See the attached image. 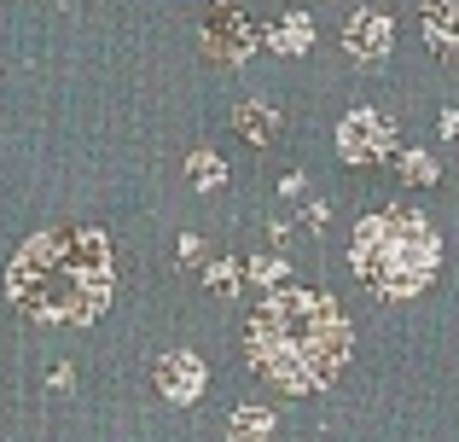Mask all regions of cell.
Listing matches in <instances>:
<instances>
[{
  "mask_svg": "<svg viewBox=\"0 0 459 442\" xmlns=\"http://www.w3.org/2000/svg\"><path fill=\"white\" fill-rule=\"evenodd\" d=\"M349 262H355L360 285L390 303L419 297L437 280L442 262V238L419 210H378V216H360L355 238H349Z\"/></svg>",
  "mask_w": 459,
  "mask_h": 442,
  "instance_id": "obj_3",
  "label": "cell"
},
{
  "mask_svg": "<svg viewBox=\"0 0 459 442\" xmlns=\"http://www.w3.org/2000/svg\"><path fill=\"white\" fill-rule=\"evenodd\" d=\"M395 169H402V181H413V186H437L442 181V169H437V158H430V152H402V158H395Z\"/></svg>",
  "mask_w": 459,
  "mask_h": 442,
  "instance_id": "obj_13",
  "label": "cell"
},
{
  "mask_svg": "<svg viewBox=\"0 0 459 442\" xmlns=\"http://www.w3.org/2000/svg\"><path fill=\"white\" fill-rule=\"evenodd\" d=\"M419 23H425L430 53H437V58H448V65H459V0H425Z\"/></svg>",
  "mask_w": 459,
  "mask_h": 442,
  "instance_id": "obj_8",
  "label": "cell"
},
{
  "mask_svg": "<svg viewBox=\"0 0 459 442\" xmlns=\"http://www.w3.org/2000/svg\"><path fill=\"white\" fill-rule=\"evenodd\" d=\"M343 53L355 58V65H384V58L395 53V18L390 12H355V18L343 23Z\"/></svg>",
  "mask_w": 459,
  "mask_h": 442,
  "instance_id": "obj_6",
  "label": "cell"
},
{
  "mask_svg": "<svg viewBox=\"0 0 459 442\" xmlns=\"http://www.w3.org/2000/svg\"><path fill=\"white\" fill-rule=\"evenodd\" d=\"M268 47H273V53H285V58L308 53V47H314V18H308V12H285V18L268 30Z\"/></svg>",
  "mask_w": 459,
  "mask_h": 442,
  "instance_id": "obj_10",
  "label": "cell"
},
{
  "mask_svg": "<svg viewBox=\"0 0 459 442\" xmlns=\"http://www.w3.org/2000/svg\"><path fill=\"white\" fill-rule=\"evenodd\" d=\"M442 140H459V111H454V105L442 111Z\"/></svg>",
  "mask_w": 459,
  "mask_h": 442,
  "instance_id": "obj_16",
  "label": "cell"
},
{
  "mask_svg": "<svg viewBox=\"0 0 459 442\" xmlns=\"http://www.w3.org/2000/svg\"><path fill=\"white\" fill-rule=\"evenodd\" d=\"M337 158L343 163H390L395 158V123L378 105H355L337 123Z\"/></svg>",
  "mask_w": 459,
  "mask_h": 442,
  "instance_id": "obj_4",
  "label": "cell"
},
{
  "mask_svg": "<svg viewBox=\"0 0 459 442\" xmlns=\"http://www.w3.org/2000/svg\"><path fill=\"white\" fill-rule=\"evenodd\" d=\"M204 285H210L215 297H238L245 291V268H238V262H210V268H204Z\"/></svg>",
  "mask_w": 459,
  "mask_h": 442,
  "instance_id": "obj_14",
  "label": "cell"
},
{
  "mask_svg": "<svg viewBox=\"0 0 459 442\" xmlns=\"http://www.w3.org/2000/svg\"><path fill=\"white\" fill-rule=\"evenodd\" d=\"M111 291H117L111 238L82 221L41 227L6 262L12 308L41 320V326H93L111 308Z\"/></svg>",
  "mask_w": 459,
  "mask_h": 442,
  "instance_id": "obj_1",
  "label": "cell"
},
{
  "mask_svg": "<svg viewBox=\"0 0 459 442\" xmlns=\"http://www.w3.org/2000/svg\"><path fill=\"white\" fill-rule=\"evenodd\" d=\"M245 350L268 385L314 396V390L337 385L349 361V315L337 308L332 291H308V285H285L256 303L245 326Z\"/></svg>",
  "mask_w": 459,
  "mask_h": 442,
  "instance_id": "obj_2",
  "label": "cell"
},
{
  "mask_svg": "<svg viewBox=\"0 0 459 442\" xmlns=\"http://www.w3.org/2000/svg\"><path fill=\"white\" fill-rule=\"evenodd\" d=\"M233 128L250 140V146H268V140H280V111H273V105H262V100H245L233 111Z\"/></svg>",
  "mask_w": 459,
  "mask_h": 442,
  "instance_id": "obj_9",
  "label": "cell"
},
{
  "mask_svg": "<svg viewBox=\"0 0 459 442\" xmlns=\"http://www.w3.org/2000/svg\"><path fill=\"white\" fill-rule=\"evenodd\" d=\"M256 41H262L256 23H250L245 12H233L227 0H215L210 18H204V53L221 58V65H245V58L256 53Z\"/></svg>",
  "mask_w": 459,
  "mask_h": 442,
  "instance_id": "obj_5",
  "label": "cell"
},
{
  "mask_svg": "<svg viewBox=\"0 0 459 442\" xmlns=\"http://www.w3.org/2000/svg\"><path fill=\"white\" fill-rule=\"evenodd\" d=\"M204 385H210V373H204V361H198L192 350L157 355V390H163L175 408H192V402L204 396Z\"/></svg>",
  "mask_w": 459,
  "mask_h": 442,
  "instance_id": "obj_7",
  "label": "cell"
},
{
  "mask_svg": "<svg viewBox=\"0 0 459 442\" xmlns=\"http://www.w3.org/2000/svg\"><path fill=\"white\" fill-rule=\"evenodd\" d=\"M180 256H186V262H192V256H204V238H198V233H186V238H180Z\"/></svg>",
  "mask_w": 459,
  "mask_h": 442,
  "instance_id": "obj_17",
  "label": "cell"
},
{
  "mask_svg": "<svg viewBox=\"0 0 459 442\" xmlns=\"http://www.w3.org/2000/svg\"><path fill=\"white\" fill-rule=\"evenodd\" d=\"M268 437H273L268 408H233L227 413V442H268Z\"/></svg>",
  "mask_w": 459,
  "mask_h": 442,
  "instance_id": "obj_11",
  "label": "cell"
},
{
  "mask_svg": "<svg viewBox=\"0 0 459 442\" xmlns=\"http://www.w3.org/2000/svg\"><path fill=\"white\" fill-rule=\"evenodd\" d=\"M285 268H291L285 256H268V250H262V256H250L245 280H256V285H280V280H285Z\"/></svg>",
  "mask_w": 459,
  "mask_h": 442,
  "instance_id": "obj_15",
  "label": "cell"
},
{
  "mask_svg": "<svg viewBox=\"0 0 459 442\" xmlns=\"http://www.w3.org/2000/svg\"><path fill=\"white\" fill-rule=\"evenodd\" d=\"M186 175H192V186H198V193H215V186L227 181V163L215 158V152H192V158H186Z\"/></svg>",
  "mask_w": 459,
  "mask_h": 442,
  "instance_id": "obj_12",
  "label": "cell"
}]
</instances>
